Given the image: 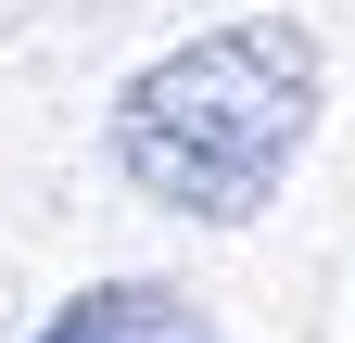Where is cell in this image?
Masks as SVG:
<instances>
[{"label": "cell", "instance_id": "6da1fadb", "mask_svg": "<svg viewBox=\"0 0 355 343\" xmlns=\"http://www.w3.org/2000/svg\"><path fill=\"white\" fill-rule=\"evenodd\" d=\"M318 76H330L318 26H292V13H241V26L178 38L114 90V178L165 217H203V229L266 217L304 127H318Z\"/></svg>", "mask_w": 355, "mask_h": 343}, {"label": "cell", "instance_id": "7a4b0ae2", "mask_svg": "<svg viewBox=\"0 0 355 343\" xmlns=\"http://www.w3.org/2000/svg\"><path fill=\"white\" fill-rule=\"evenodd\" d=\"M38 343H216V318L178 280H89L38 318Z\"/></svg>", "mask_w": 355, "mask_h": 343}]
</instances>
